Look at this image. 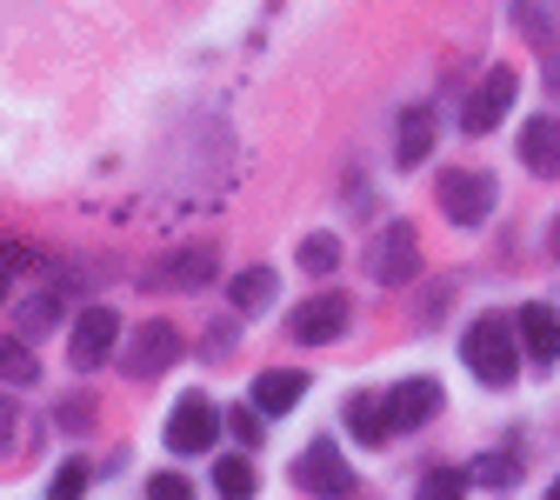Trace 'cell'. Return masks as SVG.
<instances>
[{"mask_svg": "<svg viewBox=\"0 0 560 500\" xmlns=\"http://www.w3.org/2000/svg\"><path fill=\"white\" fill-rule=\"evenodd\" d=\"M460 361H467L487 387H508V381L521 374V327H514V321H501V314L474 321V334L460 340Z\"/></svg>", "mask_w": 560, "mask_h": 500, "instance_id": "cell-1", "label": "cell"}, {"mask_svg": "<svg viewBox=\"0 0 560 500\" xmlns=\"http://www.w3.org/2000/svg\"><path fill=\"white\" fill-rule=\"evenodd\" d=\"M368 274L381 280V288H407V280L420 274V228H407V221L381 228V241L368 247Z\"/></svg>", "mask_w": 560, "mask_h": 500, "instance_id": "cell-2", "label": "cell"}, {"mask_svg": "<svg viewBox=\"0 0 560 500\" xmlns=\"http://www.w3.org/2000/svg\"><path fill=\"white\" fill-rule=\"evenodd\" d=\"M174 361H180V334H174L167 321L133 327V340L120 347V368H127V381H154V374H167Z\"/></svg>", "mask_w": 560, "mask_h": 500, "instance_id": "cell-3", "label": "cell"}, {"mask_svg": "<svg viewBox=\"0 0 560 500\" xmlns=\"http://www.w3.org/2000/svg\"><path fill=\"white\" fill-rule=\"evenodd\" d=\"M294 487L314 493V500H347V493H354V467L340 461L334 441H314V447L294 461Z\"/></svg>", "mask_w": 560, "mask_h": 500, "instance_id": "cell-4", "label": "cell"}, {"mask_svg": "<svg viewBox=\"0 0 560 500\" xmlns=\"http://www.w3.org/2000/svg\"><path fill=\"white\" fill-rule=\"evenodd\" d=\"M120 353V321H114V307H88L81 321H74V340H67V361H74L81 374H94L101 361H114Z\"/></svg>", "mask_w": 560, "mask_h": 500, "instance_id": "cell-5", "label": "cell"}, {"mask_svg": "<svg viewBox=\"0 0 560 500\" xmlns=\"http://www.w3.org/2000/svg\"><path fill=\"white\" fill-rule=\"evenodd\" d=\"M214 434H221V407L207 400V394H187L167 414V447L174 454H207V447H214Z\"/></svg>", "mask_w": 560, "mask_h": 500, "instance_id": "cell-6", "label": "cell"}, {"mask_svg": "<svg viewBox=\"0 0 560 500\" xmlns=\"http://www.w3.org/2000/svg\"><path fill=\"white\" fill-rule=\"evenodd\" d=\"M441 213L447 221H460V228H480L487 213H494V181L487 174H441Z\"/></svg>", "mask_w": 560, "mask_h": 500, "instance_id": "cell-7", "label": "cell"}, {"mask_svg": "<svg viewBox=\"0 0 560 500\" xmlns=\"http://www.w3.org/2000/svg\"><path fill=\"white\" fill-rule=\"evenodd\" d=\"M514 94H521V81H514V67H494V74L480 81V94L467 101V133H494V127L508 120Z\"/></svg>", "mask_w": 560, "mask_h": 500, "instance_id": "cell-8", "label": "cell"}, {"mask_svg": "<svg viewBox=\"0 0 560 500\" xmlns=\"http://www.w3.org/2000/svg\"><path fill=\"white\" fill-rule=\"evenodd\" d=\"M214 274H221V254L214 247H187V254L154 260V280H161V288H174V294H200Z\"/></svg>", "mask_w": 560, "mask_h": 500, "instance_id": "cell-9", "label": "cell"}, {"mask_svg": "<svg viewBox=\"0 0 560 500\" xmlns=\"http://www.w3.org/2000/svg\"><path fill=\"white\" fill-rule=\"evenodd\" d=\"M288 334H294L301 347H320V340H340V334H347V301H340V294H314L307 307H294V321H288Z\"/></svg>", "mask_w": 560, "mask_h": 500, "instance_id": "cell-10", "label": "cell"}, {"mask_svg": "<svg viewBox=\"0 0 560 500\" xmlns=\"http://www.w3.org/2000/svg\"><path fill=\"white\" fill-rule=\"evenodd\" d=\"M441 414V381H400L387 394V420H394V434H413V427H428Z\"/></svg>", "mask_w": 560, "mask_h": 500, "instance_id": "cell-11", "label": "cell"}, {"mask_svg": "<svg viewBox=\"0 0 560 500\" xmlns=\"http://www.w3.org/2000/svg\"><path fill=\"white\" fill-rule=\"evenodd\" d=\"M514 327H521V347H527L534 368H553V361H560V314H553V307L534 301V307H521Z\"/></svg>", "mask_w": 560, "mask_h": 500, "instance_id": "cell-12", "label": "cell"}, {"mask_svg": "<svg viewBox=\"0 0 560 500\" xmlns=\"http://www.w3.org/2000/svg\"><path fill=\"white\" fill-rule=\"evenodd\" d=\"M301 394H307V374H294V368H273V374H260V381L247 387V400H254L260 414H294Z\"/></svg>", "mask_w": 560, "mask_h": 500, "instance_id": "cell-13", "label": "cell"}, {"mask_svg": "<svg viewBox=\"0 0 560 500\" xmlns=\"http://www.w3.org/2000/svg\"><path fill=\"white\" fill-rule=\"evenodd\" d=\"M521 161L534 174H560V120H527L521 127Z\"/></svg>", "mask_w": 560, "mask_h": 500, "instance_id": "cell-14", "label": "cell"}, {"mask_svg": "<svg viewBox=\"0 0 560 500\" xmlns=\"http://www.w3.org/2000/svg\"><path fill=\"white\" fill-rule=\"evenodd\" d=\"M347 434H354V441H368V447H381V441L394 434L387 400H374V394H354V400H347Z\"/></svg>", "mask_w": 560, "mask_h": 500, "instance_id": "cell-15", "label": "cell"}, {"mask_svg": "<svg viewBox=\"0 0 560 500\" xmlns=\"http://www.w3.org/2000/svg\"><path fill=\"white\" fill-rule=\"evenodd\" d=\"M428 154H434V114L413 107V114L400 120V148H394V161H400V167H420Z\"/></svg>", "mask_w": 560, "mask_h": 500, "instance_id": "cell-16", "label": "cell"}, {"mask_svg": "<svg viewBox=\"0 0 560 500\" xmlns=\"http://www.w3.org/2000/svg\"><path fill=\"white\" fill-rule=\"evenodd\" d=\"M214 487H221V500H254L260 493V474H254L247 454H221L214 461Z\"/></svg>", "mask_w": 560, "mask_h": 500, "instance_id": "cell-17", "label": "cell"}, {"mask_svg": "<svg viewBox=\"0 0 560 500\" xmlns=\"http://www.w3.org/2000/svg\"><path fill=\"white\" fill-rule=\"evenodd\" d=\"M273 288H280L273 267H247V274H234V288H228V294H234V307H241V314H260V307L273 301Z\"/></svg>", "mask_w": 560, "mask_h": 500, "instance_id": "cell-18", "label": "cell"}, {"mask_svg": "<svg viewBox=\"0 0 560 500\" xmlns=\"http://www.w3.org/2000/svg\"><path fill=\"white\" fill-rule=\"evenodd\" d=\"M0 381L8 387H34L40 381V361H34L27 340H0Z\"/></svg>", "mask_w": 560, "mask_h": 500, "instance_id": "cell-19", "label": "cell"}, {"mask_svg": "<svg viewBox=\"0 0 560 500\" xmlns=\"http://www.w3.org/2000/svg\"><path fill=\"white\" fill-rule=\"evenodd\" d=\"M514 474H521V467H514V454H480V461L467 467V480H474V487H514Z\"/></svg>", "mask_w": 560, "mask_h": 500, "instance_id": "cell-20", "label": "cell"}, {"mask_svg": "<svg viewBox=\"0 0 560 500\" xmlns=\"http://www.w3.org/2000/svg\"><path fill=\"white\" fill-rule=\"evenodd\" d=\"M467 474L460 467H441V474H428V480H420V500H467Z\"/></svg>", "mask_w": 560, "mask_h": 500, "instance_id": "cell-21", "label": "cell"}, {"mask_svg": "<svg viewBox=\"0 0 560 500\" xmlns=\"http://www.w3.org/2000/svg\"><path fill=\"white\" fill-rule=\"evenodd\" d=\"M334 260H340L334 234H307V241H301V267H307V274H334Z\"/></svg>", "mask_w": 560, "mask_h": 500, "instance_id": "cell-22", "label": "cell"}, {"mask_svg": "<svg viewBox=\"0 0 560 500\" xmlns=\"http://www.w3.org/2000/svg\"><path fill=\"white\" fill-rule=\"evenodd\" d=\"M88 493V461H67L60 474H54V487H47V500H81Z\"/></svg>", "mask_w": 560, "mask_h": 500, "instance_id": "cell-23", "label": "cell"}, {"mask_svg": "<svg viewBox=\"0 0 560 500\" xmlns=\"http://www.w3.org/2000/svg\"><path fill=\"white\" fill-rule=\"evenodd\" d=\"M148 500H194V487H187L180 474H154V487H148Z\"/></svg>", "mask_w": 560, "mask_h": 500, "instance_id": "cell-24", "label": "cell"}, {"mask_svg": "<svg viewBox=\"0 0 560 500\" xmlns=\"http://www.w3.org/2000/svg\"><path fill=\"white\" fill-rule=\"evenodd\" d=\"M228 427H234V441H254V434H260V407L247 400V407H241V414H234Z\"/></svg>", "mask_w": 560, "mask_h": 500, "instance_id": "cell-25", "label": "cell"}, {"mask_svg": "<svg viewBox=\"0 0 560 500\" xmlns=\"http://www.w3.org/2000/svg\"><path fill=\"white\" fill-rule=\"evenodd\" d=\"M40 321H47V327L60 321V301H54V294H40V301H27V327H40Z\"/></svg>", "mask_w": 560, "mask_h": 500, "instance_id": "cell-26", "label": "cell"}, {"mask_svg": "<svg viewBox=\"0 0 560 500\" xmlns=\"http://www.w3.org/2000/svg\"><path fill=\"white\" fill-rule=\"evenodd\" d=\"M8 427H14V407H8V400H0V441H8Z\"/></svg>", "mask_w": 560, "mask_h": 500, "instance_id": "cell-27", "label": "cell"}, {"mask_svg": "<svg viewBox=\"0 0 560 500\" xmlns=\"http://www.w3.org/2000/svg\"><path fill=\"white\" fill-rule=\"evenodd\" d=\"M0 301H8V267H0Z\"/></svg>", "mask_w": 560, "mask_h": 500, "instance_id": "cell-28", "label": "cell"}, {"mask_svg": "<svg viewBox=\"0 0 560 500\" xmlns=\"http://www.w3.org/2000/svg\"><path fill=\"white\" fill-rule=\"evenodd\" d=\"M553 254H560V221H553Z\"/></svg>", "mask_w": 560, "mask_h": 500, "instance_id": "cell-29", "label": "cell"}, {"mask_svg": "<svg viewBox=\"0 0 560 500\" xmlns=\"http://www.w3.org/2000/svg\"><path fill=\"white\" fill-rule=\"evenodd\" d=\"M547 500H560V480H553V487H547Z\"/></svg>", "mask_w": 560, "mask_h": 500, "instance_id": "cell-30", "label": "cell"}]
</instances>
